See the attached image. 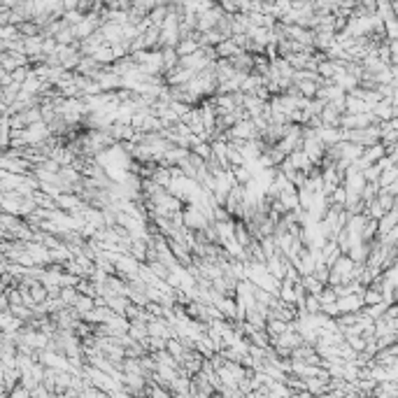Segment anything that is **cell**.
I'll return each instance as SVG.
<instances>
[{
	"mask_svg": "<svg viewBox=\"0 0 398 398\" xmlns=\"http://www.w3.org/2000/svg\"><path fill=\"white\" fill-rule=\"evenodd\" d=\"M291 326H293V322H284V319H275V317H268V324H266V331H268L270 340H275V338H280L284 333V331H289Z\"/></svg>",
	"mask_w": 398,
	"mask_h": 398,
	"instance_id": "7a4b0ae2",
	"label": "cell"
},
{
	"mask_svg": "<svg viewBox=\"0 0 398 398\" xmlns=\"http://www.w3.org/2000/svg\"><path fill=\"white\" fill-rule=\"evenodd\" d=\"M170 394H172V396H189V394H191V375L179 373L175 382L170 384Z\"/></svg>",
	"mask_w": 398,
	"mask_h": 398,
	"instance_id": "6da1fadb",
	"label": "cell"
},
{
	"mask_svg": "<svg viewBox=\"0 0 398 398\" xmlns=\"http://www.w3.org/2000/svg\"><path fill=\"white\" fill-rule=\"evenodd\" d=\"M380 300V293L377 291H368L366 293V303H377Z\"/></svg>",
	"mask_w": 398,
	"mask_h": 398,
	"instance_id": "52a82bcc",
	"label": "cell"
},
{
	"mask_svg": "<svg viewBox=\"0 0 398 398\" xmlns=\"http://www.w3.org/2000/svg\"><path fill=\"white\" fill-rule=\"evenodd\" d=\"M300 282H303V286H305L307 293H314V296H319V293L324 291V286H326L322 280H317V277H314V273H310V275H303V280H300Z\"/></svg>",
	"mask_w": 398,
	"mask_h": 398,
	"instance_id": "277c9868",
	"label": "cell"
},
{
	"mask_svg": "<svg viewBox=\"0 0 398 398\" xmlns=\"http://www.w3.org/2000/svg\"><path fill=\"white\" fill-rule=\"evenodd\" d=\"M280 298L289 305H296L298 300V291H296V284L289 282V280H282V286H280Z\"/></svg>",
	"mask_w": 398,
	"mask_h": 398,
	"instance_id": "3957f363",
	"label": "cell"
},
{
	"mask_svg": "<svg viewBox=\"0 0 398 398\" xmlns=\"http://www.w3.org/2000/svg\"><path fill=\"white\" fill-rule=\"evenodd\" d=\"M58 296H61L63 303H65L68 307H75L77 298H79V291H77V286H63Z\"/></svg>",
	"mask_w": 398,
	"mask_h": 398,
	"instance_id": "5b68a950",
	"label": "cell"
},
{
	"mask_svg": "<svg viewBox=\"0 0 398 398\" xmlns=\"http://www.w3.org/2000/svg\"><path fill=\"white\" fill-rule=\"evenodd\" d=\"M9 398H33V391L28 389L26 384H21V382H19V384H16V387H14V389L9 391Z\"/></svg>",
	"mask_w": 398,
	"mask_h": 398,
	"instance_id": "8992f818",
	"label": "cell"
}]
</instances>
